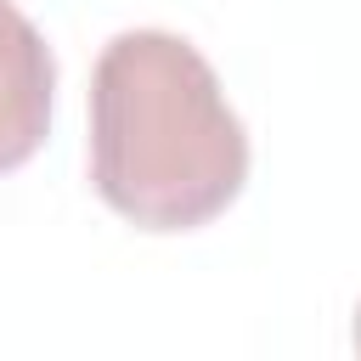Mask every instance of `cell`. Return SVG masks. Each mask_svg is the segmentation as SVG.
Returning a JSON list of instances; mask_svg holds the SVG:
<instances>
[{"label":"cell","mask_w":361,"mask_h":361,"mask_svg":"<svg viewBox=\"0 0 361 361\" xmlns=\"http://www.w3.org/2000/svg\"><path fill=\"white\" fill-rule=\"evenodd\" d=\"M355 350H361V305H355Z\"/></svg>","instance_id":"3957f363"},{"label":"cell","mask_w":361,"mask_h":361,"mask_svg":"<svg viewBox=\"0 0 361 361\" xmlns=\"http://www.w3.org/2000/svg\"><path fill=\"white\" fill-rule=\"evenodd\" d=\"M248 130L209 56L169 28H124L90 68V186L141 231H197L237 203Z\"/></svg>","instance_id":"6da1fadb"},{"label":"cell","mask_w":361,"mask_h":361,"mask_svg":"<svg viewBox=\"0 0 361 361\" xmlns=\"http://www.w3.org/2000/svg\"><path fill=\"white\" fill-rule=\"evenodd\" d=\"M56 107V51L34 28V17L0 0V175L23 169L45 135Z\"/></svg>","instance_id":"7a4b0ae2"}]
</instances>
